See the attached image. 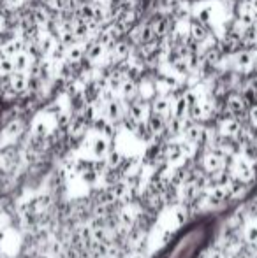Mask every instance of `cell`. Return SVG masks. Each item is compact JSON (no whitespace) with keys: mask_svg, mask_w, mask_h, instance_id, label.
<instances>
[{"mask_svg":"<svg viewBox=\"0 0 257 258\" xmlns=\"http://www.w3.org/2000/svg\"><path fill=\"white\" fill-rule=\"evenodd\" d=\"M162 155H164V162L169 163V165L182 162V160L185 158V156H183V151H182V144L176 143V141H168V143H164Z\"/></svg>","mask_w":257,"mask_h":258,"instance_id":"1","label":"cell"},{"mask_svg":"<svg viewBox=\"0 0 257 258\" xmlns=\"http://www.w3.org/2000/svg\"><path fill=\"white\" fill-rule=\"evenodd\" d=\"M90 151H92L95 160H104L111 151V141L102 136L93 137L92 143H90Z\"/></svg>","mask_w":257,"mask_h":258,"instance_id":"2","label":"cell"},{"mask_svg":"<svg viewBox=\"0 0 257 258\" xmlns=\"http://www.w3.org/2000/svg\"><path fill=\"white\" fill-rule=\"evenodd\" d=\"M210 37V28L206 25L199 23V21H194L190 25V34H189V39L197 46H202Z\"/></svg>","mask_w":257,"mask_h":258,"instance_id":"3","label":"cell"},{"mask_svg":"<svg viewBox=\"0 0 257 258\" xmlns=\"http://www.w3.org/2000/svg\"><path fill=\"white\" fill-rule=\"evenodd\" d=\"M28 74H21V72H14V74L9 76V83L11 88L16 95H23L28 90Z\"/></svg>","mask_w":257,"mask_h":258,"instance_id":"4","label":"cell"},{"mask_svg":"<svg viewBox=\"0 0 257 258\" xmlns=\"http://www.w3.org/2000/svg\"><path fill=\"white\" fill-rule=\"evenodd\" d=\"M229 201H231V197H229L227 186H217V188H213V190H210V207L224 206Z\"/></svg>","mask_w":257,"mask_h":258,"instance_id":"5","label":"cell"},{"mask_svg":"<svg viewBox=\"0 0 257 258\" xmlns=\"http://www.w3.org/2000/svg\"><path fill=\"white\" fill-rule=\"evenodd\" d=\"M13 63H14V72L27 74V72L30 71L32 65H34V58H32L27 51H21L13 58Z\"/></svg>","mask_w":257,"mask_h":258,"instance_id":"6","label":"cell"},{"mask_svg":"<svg viewBox=\"0 0 257 258\" xmlns=\"http://www.w3.org/2000/svg\"><path fill=\"white\" fill-rule=\"evenodd\" d=\"M4 134H6V137H7V139H11V141L20 139V137L25 134V123L21 121L20 118L11 119V121L7 123L6 128H4Z\"/></svg>","mask_w":257,"mask_h":258,"instance_id":"7","label":"cell"},{"mask_svg":"<svg viewBox=\"0 0 257 258\" xmlns=\"http://www.w3.org/2000/svg\"><path fill=\"white\" fill-rule=\"evenodd\" d=\"M234 54H236V56H234V63H236V67L240 69V71H250V69L254 67V54L250 51L243 49V51H236Z\"/></svg>","mask_w":257,"mask_h":258,"instance_id":"8","label":"cell"},{"mask_svg":"<svg viewBox=\"0 0 257 258\" xmlns=\"http://www.w3.org/2000/svg\"><path fill=\"white\" fill-rule=\"evenodd\" d=\"M189 214H190V211L187 209L185 206H176V207H173V213H171V220H173V227L175 228H180V227H183V225L187 223V220H189Z\"/></svg>","mask_w":257,"mask_h":258,"instance_id":"9","label":"cell"},{"mask_svg":"<svg viewBox=\"0 0 257 258\" xmlns=\"http://www.w3.org/2000/svg\"><path fill=\"white\" fill-rule=\"evenodd\" d=\"M248 184H250V183H245V181L233 177V179H231V183H229V186H227V190H229L231 201H233V199H240L241 195H245V191H247L248 188H250Z\"/></svg>","mask_w":257,"mask_h":258,"instance_id":"10","label":"cell"},{"mask_svg":"<svg viewBox=\"0 0 257 258\" xmlns=\"http://www.w3.org/2000/svg\"><path fill=\"white\" fill-rule=\"evenodd\" d=\"M104 51H106V48H102V46L97 44L95 41H92L85 48V56H86V60H90V61H97V60L102 58Z\"/></svg>","mask_w":257,"mask_h":258,"instance_id":"11","label":"cell"},{"mask_svg":"<svg viewBox=\"0 0 257 258\" xmlns=\"http://www.w3.org/2000/svg\"><path fill=\"white\" fill-rule=\"evenodd\" d=\"M67 61L69 63H81L83 58H85V46L83 44H74L72 48L67 49Z\"/></svg>","mask_w":257,"mask_h":258,"instance_id":"12","label":"cell"},{"mask_svg":"<svg viewBox=\"0 0 257 258\" xmlns=\"http://www.w3.org/2000/svg\"><path fill=\"white\" fill-rule=\"evenodd\" d=\"M125 155H122L118 150H111L110 155L106 156V163L110 169H120V165L124 163Z\"/></svg>","mask_w":257,"mask_h":258,"instance_id":"13","label":"cell"},{"mask_svg":"<svg viewBox=\"0 0 257 258\" xmlns=\"http://www.w3.org/2000/svg\"><path fill=\"white\" fill-rule=\"evenodd\" d=\"M243 242L250 248L257 246V225H248L243 230Z\"/></svg>","mask_w":257,"mask_h":258,"instance_id":"14","label":"cell"},{"mask_svg":"<svg viewBox=\"0 0 257 258\" xmlns=\"http://www.w3.org/2000/svg\"><path fill=\"white\" fill-rule=\"evenodd\" d=\"M37 258H53L52 253H44V255H37Z\"/></svg>","mask_w":257,"mask_h":258,"instance_id":"15","label":"cell"},{"mask_svg":"<svg viewBox=\"0 0 257 258\" xmlns=\"http://www.w3.org/2000/svg\"><path fill=\"white\" fill-rule=\"evenodd\" d=\"M129 258H144L143 255H129Z\"/></svg>","mask_w":257,"mask_h":258,"instance_id":"16","label":"cell"}]
</instances>
